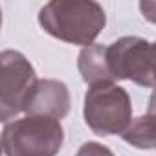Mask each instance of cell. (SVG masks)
<instances>
[{"label": "cell", "mask_w": 156, "mask_h": 156, "mask_svg": "<svg viewBox=\"0 0 156 156\" xmlns=\"http://www.w3.org/2000/svg\"><path fill=\"white\" fill-rule=\"evenodd\" d=\"M39 24L59 41L87 48L103 31L107 15L94 0H51L41 8Z\"/></svg>", "instance_id": "1"}, {"label": "cell", "mask_w": 156, "mask_h": 156, "mask_svg": "<svg viewBox=\"0 0 156 156\" xmlns=\"http://www.w3.org/2000/svg\"><path fill=\"white\" fill-rule=\"evenodd\" d=\"M107 59L114 81L129 79L140 87L156 88L154 44L141 37H121L107 46Z\"/></svg>", "instance_id": "5"}, {"label": "cell", "mask_w": 156, "mask_h": 156, "mask_svg": "<svg viewBox=\"0 0 156 156\" xmlns=\"http://www.w3.org/2000/svg\"><path fill=\"white\" fill-rule=\"evenodd\" d=\"M85 123L99 136L123 134L132 123L129 92L116 83L92 85L85 94Z\"/></svg>", "instance_id": "3"}, {"label": "cell", "mask_w": 156, "mask_h": 156, "mask_svg": "<svg viewBox=\"0 0 156 156\" xmlns=\"http://www.w3.org/2000/svg\"><path fill=\"white\" fill-rule=\"evenodd\" d=\"M0 119L8 123L28 110L39 79L31 62L20 51L4 50L0 53Z\"/></svg>", "instance_id": "4"}, {"label": "cell", "mask_w": 156, "mask_h": 156, "mask_svg": "<svg viewBox=\"0 0 156 156\" xmlns=\"http://www.w3.org/2000/svg\"><path fill=\"white\" fill-rule=\"evenodd\" d=\"M75 156H114V152L98 141H87L79 147Z\"/></svg>", "instance_id": "9"}, {"label": "cell", "mask_w": 156, "mask_h": 156, "mask_svg": "<svg viewBox=\"0 0 156 156\" xmlns=\"http://www.w3.org/2000/svg\"><path fill=\"white\" fill-rule=\"evenodd\" d=\"M64 141L59 119L26 116L4 125L2 151L6 156H57Z\"/></svg>", "instance_id": "2"}, {"label": "cell", "mask_w": 156, "mask_h": 156, "mask_svg": "<svg viewBox=\"0 0 156 156\" xmlns=\"http://www.w3.org/2000/svg\"><path fill=\"white\" fill-rule=\"evenodd\" d=\"M77 68L81 72L83 81L90 87L98 83H114L107 59V46L103 44H92L83 48L77 57Z\"/></svg>", "instance_id": "7"}, {"label": "cell", "mask_w": 156, "mask_h": 156, "mask_svg": "<svg viewBox=\"0 0 156 156\" xmlns=\"http://www.w3.org/2000/svg\"><path fill=\"white\" fill-rule=\"evenodd\" d=\"M152 44H154V55H156V41H154V42H152Z\"/></svg>", "instance_id": "12"}, {"label": "cell", "mask_w": 156, "mask_h": 156, "mask_svg": "<svg viewBox=\"0 0 156 156\" xmlns=\"http://www.w3.org/2000/svg\"><path fill=\"white\" fill-rule=\"evenodd\" d=\"M140 9H141V15L145 20L156 24V2H152V0H141Z\"/></svg>", "instance_id": "10"}, {"label": "cell", "mask_w": 156, "mask_h": 156, "mask_svg": "<svg viewBox=\"0 0 156 156\" xmlns=\"http://www.w3.org/2000/svg\"><path fill=\"white\" fill-rule=\"evenodd\" d=\"M147 112L156 116V88H154L152 94H151V99H149V105H147Z\"/></svg>", "instance_id": "11"}, {"label": "cell", "mask_w": 156, "mask_h": 156, "mask_svg": "<svg viewBox=\"0 0 156 156\" xmlns=\"http://www.w3.org/2000/svg\"><path fill=\"white\" fill-rule=\"evenodd\" d=\"M121 138L136 149H156V116L145 112L143 116L134 118Z\"/></svg>", "instance_id": "8"}, {"label": "cell", "mask_w": 156, "mask_h": 156, "mask_svg": "<svg viewBox=\"0 0 156 156\" xmlns=\"http://www.w3.org/2000/svg\"><path fill=\"white\" fill-rule=\"evenodd\" d=\"M68 112H70L68 87L57 79H39L26 114L48 116V118H55L61 121L62 118L68 116Z\"/></svg>", "instance_id": "6"}]
</instances>
